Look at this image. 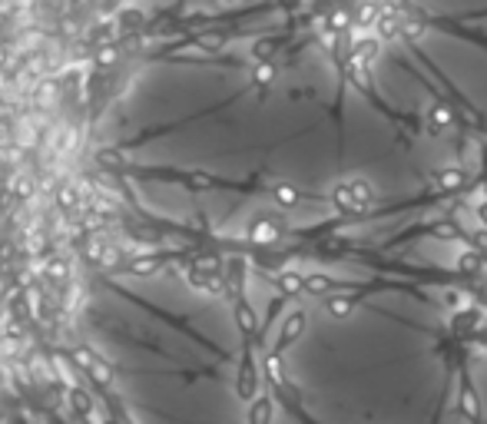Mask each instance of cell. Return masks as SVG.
I'll return each mask as SVG.
<instances>
[{
  "instance_id": "3",
  "label": "cell",
  "mask_w": 487,
  "mask_h": 424,
  "mask_svg": "<svg viewBox=\"0 0 487 424\" xmlns=\"http://www.w3.org/2000/svg\"><path fill=\"white\" fill-rule=\"evenodd\" d=\"M464 385L474 424H487V342H477L464 351Z\"/></svg>"
},
{
  "instance_id": "1",
  "label": "cell",
  "mask_w": 487,
  "mask_h": 424,
  "mask_svg": "<svg viewBox=\"0 0 487 424\" xmlns=\"http://www.w3.org/2000/svg\"><path fill=\"white\" fill-rule=\"evenodd\" d=\"M103 156L176 216L232 239L319 236L424 203L468 136L405 120L321 43L225 37L143 56L96 120Z\"/></svg>"
},
{
  "instance_id": "2",
  "label": "cell",
  "mask_w": 487,
  "mask_h": 424,
  "mask_svg": "<svg viewBox=\"0 0 487 424\" xmlns=\"http://www.w3.org/2000/svg\"><path fill=\"white\" fill-rule=\"evenodd\" d=\"M361 80L405 120L487 133V0H378Z\"/></svg>"
}]
</instances>
